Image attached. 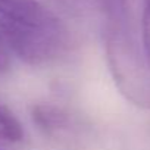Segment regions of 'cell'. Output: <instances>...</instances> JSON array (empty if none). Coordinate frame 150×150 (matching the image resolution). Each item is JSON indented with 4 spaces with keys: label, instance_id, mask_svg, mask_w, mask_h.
Returning a JSON list of instances; mask_svg holds the SVG:
<instances>
[{
    "label": "cell",
    "instance_id": "6da1fadb",
    "mask_svg": "<svg viewBox=\"0 0 150 150\" xmlns=\"http://www.w3.org/2000/svg\"><path fill=\"white\" fill-rule=\"evenodd\" d=\"M103 15L106 60L119 93L132 105L150 109V69L132 27L128 0H97Z\"/></svg>",
    "mask_w": 150,
    "mask_h": 150
},
{
    "label": "cell",
    "instance_id": "7a4b0ae2",
    "mask_svg": "<svg viewBox=\"0 0 150 150\" xmlns=\"http://www.w3.org/2000/svg\"><path fill=\"white\" fill-rule=\"evenodd\" d=\"M0 28L11 53L25 63L49 60L69 38L59 18L38 0H0Z\"/></svg>",
    "mask_w": 150,
    "mask_h": 150
},
{
    "label": "cell",
    "instance_id": "3957f363",
    "mask_svg": "<svg viewBox=\"0 0 150 150\" xmlns=\"http://www.w3.org/2000/svg\"><path fill=\"white\" fill-rule=\"evenodd\" d=\"M31 118L37 128L49 137H57L68 131L72 125L69 113H66L62 108L49 103H38L33 106Z\"/></svg>",
    "mask_w": 150,
    "mask_h": 150
},
{
    "label": "cell",
    "instance_id": "277c9868",
    "mask_svg": "<svg viewBox=\"0 0 150 150\" xmlns=\"http://www.w3.org/2000/svg\"><path fill=\"white\" fill-rule=\"evenodd\" d=\"M24 138V128L18 118L6 108L0 105V146L13 144Z\"/></svg>",
    "mask_w": 150,
    "mask_h": 150
},
{
    "label": "cell",
    "instance_id": "5b68a950",
    "mask_svg": "<svg viewBox=\"0 0 150 150\" xmlns=\"http://www.w3.org/2000/svg\"><path fill=\"white\" fill-rule=\"evenodd\" d=\"M141 46L147 66L150 69V0H146L141 16Z\"/></svg>",
    "mask_w": 150,
    "mask_h": 150
},
{
    "label": "cell",
    "instance_id": "8992f818",
    "mask_svg": "<svg viewBox=\"0 0 150 150\" xmlns=\"http://www.w3.org/2000/svg\"><path fill=\"white\" fill-rule=\"evenodd\" d=\"M56 5H59L63 11L72 15H84L87 13L94 2L97 3V0H53Z\"/></svg>",
    "mask_w": 150,
    "mask_h": 150
},
{
    "label": "cell",
    "instance_id": "52a82bcc",
    "mask_svg": "<svg viewBox=\"0 0 150 150\" xmlns=\"http://www.w3.org/2000/svg\"><path fill=\"white\" fill-rule=\"evenodd\" d=\"M9 56H11V50L6 44L2 28H0V72H3L9 68Z\"/></svg>",
    "mask_w": 150,
    "mask_h": 150
}]
</instances>
